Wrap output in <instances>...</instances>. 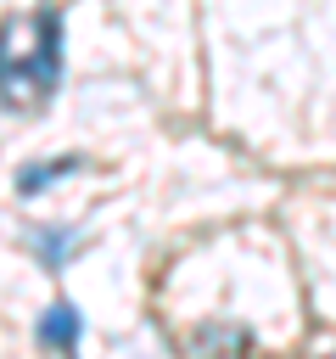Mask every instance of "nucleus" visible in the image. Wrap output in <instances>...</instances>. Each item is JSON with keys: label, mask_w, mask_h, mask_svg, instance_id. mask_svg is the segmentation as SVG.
Listing matches in <instances>:
<instances>
[{"label": "nucleus", "mask_w": 336, "mask_h": 359, "mask_svg": "<svg viewBox=\"0 0 336 359\" xmlns=\"http://www.w3.org/2000/svg\"><path fill=\"white\" fill-rule=\"evenodd\" d=\"M62 84V11L34 6L0 17V101L45 107Z\"/></svg>", "instance_id": "nucleus-1"}, {"label": "nucleus", "mask_w": 336, "mask_h": 359, "mask_svg": "<svg viewBox=\"0 0 336 359\" xmlns=\"http://www.w3.org/2000/svg\"><path fill=\"white\" fill-rule=\"evenodd\" d=\"M78 337H84V320H78V309H73L67 297H56V303L45 309V320H39V342L73 359V348H78Z\"/></svg>", "instance_id": "nucleus-2"}, {"label": "nucleus", "mask_w": 336, "mask_h": 359, "mask_svg": "<svg viewBox=\"0 0 336 359\" xmlns=\"http://www.w3.org/2000/svg\"><path fill=\"white\" fill-rule=\"evenodd\" d=\"M73 168H84V157H45V163H28V168H17V196H39L50 180H62V174H73Z\"/></svg>", "instance_id": "nucleus-3"}, {"label": "nucleus", "mask_w": 336, "mask_h": 359, "mask_svg": "<svg viewBox=\"0 0 336 359\" xmlns=\"http://www.w3.org/2000/svg\"><path fill=\"white\" fill-rule=\"evenodd\" d=\"M28 247H34L50 269H62V258L73 252V236H67V230H56V224H34V230H28Z\"/></svg>", "instance_id": "nucleus-4"}]
</instances>
